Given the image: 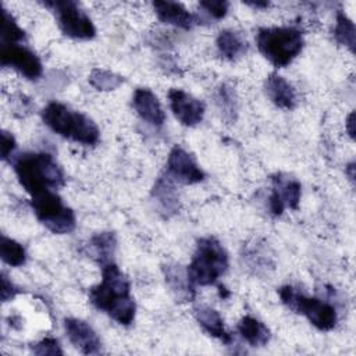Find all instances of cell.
<instances>
[{
    "label": "cell",
    "instance_id": "obj_33",
    "mask_svg": "<svg viewBox=\"0 0 356 356\" xmlns=\"http://www.w3.org/2000/svg\"><path fill=\"white\" fill-rule=\"evenodd\" d=\"M245 4L253 7V8H267L270 6L268 1H246Z\"/></svg>",
    "mask_w": 356,
    "mask_h": 356
},
{
    "label": "cell",
    "instance_id": "obj_9",
    "mask_svg": "<svg viewBox=\"0 0 356 356\" xmlns=\"http://www.w3.org/2000/svg\"><path fill=\"white\" fill-rule=\"evenodd\" d=\"M164 172L172 181L184 185L202 182L206 177L204 171L200 168L196 160L185 149L179 146L172 147L168 153Z\"/></svg>",
    "mask_w": 356,
    "mask_h": 356
},
{
    "label": "cell",
    "instance_id": "obj_28",
    "mask_svg": "<svg viewBox=\"0 0 356 356\" xmlns=\"http://www.w3.org/2000/svg\"><path fill=\"white\" fill-rule=\"evenodd\" d=\"M199 7L203 8L210 17H213L216 19H221L227 15L229 3L224 1V0H204V1L199 3Z\"/></svg>",
    "mask_w": 356,
    "mask_h": 356
},
{
    "label": "cell",
    "instance_id": "obj_7",
    "mask_svg": "<svg viewBox=\"0 0 356 356\" xmlns=\"http://www.w3.org/2000/svg\"><path fill=\"white\" fill-rule=\"evenodd\" d=\"M31 206L36 218L53 234H68L74 231L76 224L75 214L56 192L46 191L32 196Z\"/></svg>",
    "mask_w": 356,
    "mask_h": 356
},
{
    "label": "cell",
    "instance_id": "obj_4",
    "mask_svg": "<svg viewBox=\"0 0 356 356\" xmlns=\"http://www.w3.org/2000/svg\"><path fill=\"white\" fill-rule=\"evenodd\" d=\"M256 44L274 67L282 68L300 54L305 39L295 26H263L257 31Z\"/></svg>",
    "mask_w": 356,
    "mask_h": 356
},
{
    "label": "cell",
    "instance_id": "obj_25",
    "mask_svg": "<svg viewBox=\"0 0 356 356\" xmlns=\"http://www.w3.org/2000/svg\"><path fill=\"white\" fill-rule=\"evenodd\" d=\"M0 256L1 260L11 267H19L26 261V253L24 246L6 235H1Z\"/></svg>",
    "mask_w": 356,
    "mask_h": 356
},
{
    "label": "cell",
    "instance_id": "obj_18",
    "mask_svg": "<svg viewBox=\"0 0 356 356\" xmlns=\"http://www.w3.org/2000/svg\"><path fill=\"white\" fill-rule=\"evenodd\" d=\"M165 282L179 302H191L193 300L196 291L195 285L191 282L186 270H184L179 264H165L163 267Z\"/></svg>",
    "mask_w": 356,
    "mask_h": 356
},
{
    "label": "cell",
    "instance_id": "obj_6",
    "mask_svg": "<svg viewBox=\"0 0 356 356\" xmlns=\"http://www.w3.org/2000/svg\"><path fill=\"white\" fill-rule=\"evenodd\" d=\"M278 295L288 309L305 316L316 328L330 331L337 325L338 314L331 303L318 298H310L292 285L281 286Z\"/></svg>",
    "mask_w": 356,
    "mask_h": 356
},
{
    "label": "cell",
    "instance_id": "obj_30",
    "mask_svg": "<svg viewBox=\"0 0 356 356\" xmlns=\"http://www.w3.org/2000/svg\"><path fill=\"white\" fill-rule=\"evenodd\" d=\"M1 300L3 302H8L13 298H15L17 293H19V289L8 280V277L1 273Z\"/></svg>",
    "mask_w": 356,
    "mask_h": 356
},
{
    "label": "cell",
    "instance_id": "obj_29",
    "mask_svg": "<svg viewBox=\"0 0 356 356\" xmlns=\"http://www.w3.org/2000/svg\"><path fill=\"white\" fill-rule=\"evenodd\" d=\"M35 355H63V350L58 345V341L54 338H43L32 346Z\"/></svg>",
    "mask_w": 356,
    "mask_h": 356
},
{
    "label": "cell",
    "instance_id": "obj_22",
    "mask_svg": "<svg viewBox=\"0 0 356 356\" xmlns=\"http://www.w3.org/2000/svg\"><path fill=\"white\" fill-rule=\"evenodd\" d=\"M117 241L113 232H99L93 235L88 243L90 257H93L102 267L113 263Z\"/></svg>",
    "mask_w": 356,
    "mask_h": 356
},
{
    "label": "cell",
    "instance_id": "obj_26",
    "mask_svg": "<svg viewBox=\"0 0 356 356\" xmlns=\"http://www.w3.org/2000/svg\"><path fill=\"white\" fill-rule=\"evenodd\" d=\"M1 44H18L26 39L24 29L17 24L14 17L6 10H1Z\"/></svg>",
    "mask_w": 356,
    "mask_h": 356
},
{
    "label": "cell",
    "instance_id": "obj_10",
    "mask_svg": "<svg viewBox=\"0 0 356 356\" xmlns=\"http://www.w3.org/2000/svg\"><path fill=\"white\" fill-rule=\"evenodd\" d=\"M0 63L18 71L28 79H38L42 75V63L39 57L22 44H1Z\"/></svg>",
    "mask_w": 356,
    "mask_h": 356
},
{
    "label": "cell",
    "instance_id": "obj_1",
    "mask_svg": "<svg viewBox=\"0 0 356 356\" xmlns=\"http://www.w3.org/2000/svg\"><path fill=\"white\" fill-rule=\"evenodd\" d=\"M89 299L121 325H129L135 318L129 280L114 261L102 267V281L89 291Z\"/></svg>",
    "mask_w": 356,
    "mask_h": 356
},
{
    "label": "cell",
    "instance_id": "obj_12",
    "mask_svg": "<svg viewBox=\"0 0 356 356\" xmlns=\"http://www.w3.org/2000/svg\"><path fill=\"white\" fill-rule=\"evenodd\" d=\"M170 107L174 117L185 127H195L204 117V104L191 93L172 88L168 92Z\"/></svg>",
    "mask_w": 356,
    "mask_h": 356
},
{
    "label": "cell",
    "instance_id": "obj_23",
    "mask_svg": "<svg viewBox=\"0 0 356 356\" xmlns=\"http://www.w3.org/2000/svg\"><path fill=\"white\" fill-rule=\"evenodd\" d=\"M332 33H334L335 40L339 44L348 47L350 53H355V46H356L355 24L342 11L337 13V18H335V25H334Z\"/></svg>",
    "mask_w": 356,
    "mask_h": 356
},
{
    "label": "cell",
    "instance_id": "obj_32",
    "mask_svg": "<svg viewBox=\"0 0 356 356\" xmlns=\"http://www.w3.org/2000/svg\"><path fill=\"white\" fill-rule=\"evenodd\" d=\"M345 125H346V131H348V135H349V136L353 139V138H355V113H353V111H352V113L348 115Z\"/></svg>",
    "mask_w": 356,
    "mask_h": 356
},
{
    "label": "cell",
    "instance_id": "obj_19",
    "mask_svg": "<svg viewBox=\"0 0 356 356\" xmlns=\"http://www.w3.org/2000/svg\"><path fill=\"white\" fill-rule=\"evenodd\" d=\"M193 314L196 321L199 323V325L203 328V331H206L209 335H211L213 338L220 339L224 343H231L232 342V337L231 334L225 330L224 325V320L220 316V313L210 307V306H196L193 309Z\"/></svg>",
    "mask_w": 356,
    "mask_h": 356
},
{
    "label": "cell",
    "instance_id": "obj_17",
    "mask_svg": "<svg viewBox=\"0 0 356 356\" xmlns=\"http://www.w3.org/2000/svg\"><path fill=\"white\" fill-rule=\"evenodd\" d=\"M266 95L278 108L292 110L298 103L295 88L281 75L270 74L264 83Z\"/></svg>",
    "mask_w": 356,
    "mask_h": 356
},
{
    "label": "cell",
    "instance_id": "obj_13",
    "mask_svg": "<svg viewBox=\"0 0 356 356\" xmlns=\"http://www.w3.org/2000/svg\"><path fill=\"white\" fill-rule=\"evenodd\" d=\"M65 334L70 342L85 355H96L102 349V342L95 330L81 318H65L64 320Z\"/></svg>",
    "mask_w": 356,
    "mask_h": 356
},
{
    "label": "cell",
    "instance_id": "obj_2",
    "mask_svg": "<svg viewBox=\"0 0 356 356\" xmlns=\"http://www.w3.org/2000/svg\"><path fill=\"white\" fill-rule=\"evenodd\" d=\"M14 172L22 188L32 196L56 191L65 184V175L54 157L44 152H26L13 161Z\"/></svg>",
    "mask_w": 356,
    "mask_h": 356
},
{
    "label": "cell",
    "instance_id": "obj_15",
    "mask_svg": "<svg viewBox=\"0 0 356 356\" xmlns=\"http://www.w3.org/2000/svg\"><path fill=\"white\" fill-rule=\"evenodd\" d=\"M132 106L138 115L153 127H161L165 121L164 110L157 96L147 88H138L132 96Z\"/></svg>",
    "mask_w": 356,
    "mask_h": 356
},
{
    "label": "cell",
    "instance_id": "obj_5",
    "mask_svg": "<svg viewBox=\"0 0 356 356\" xmlns=\"http://www.w3.org/2000/svg\"><path fill=\"white\" fill-rule=\"evenodd\" d=\"M228 268V254L222 245L213 236L197 241L196 250L186 267L188 277L193 285H214Z\"/></svg>",
    "mask_w": 356,
    "mask_h": 356
},
{
    "label": "cell",
    "instance_id": "obj_34",
    "mask_svg": "<svg viewBox=\"0 0 356 356\" xmlns=\"http://www.w3.org/2000/svg\"><path fill=\"white\" fill-rule=\"evenodd\" d=\"M345 172L348 174L349 179H350V181H353V179H355V163L348 164V165L345 167Z\"/></svg>",
    "mask_w": 356,
    "mask_h": 356
},
{
    "label": "cell",
    "instance_id": "obj_27",
    "mask_svg": "<svg viewBox=\"0 0 356 356\" xmlns=\"http://www.w3.org/2000/svg\"><path fill=\"white\" fill-rule=\"evenodd\" d=\"M89 83L103 92L114 90L124 83V76L104 68H93L89 74Z\"/></svg>",
    "mask_w": 356,
    "mask_h": 356
},
{
    "label": "cell",
    "instance_id": "obj_16",
    "mask_svg": "<svg viewBox=\"0 0 356 356\" xmlns=\"http://www.w3.org/2000/svg\"><path fill=\"white\" fill-rule=\"evenodd\" d=\"M153 8L161 22L181 29H192L199 22L196 14L177 1H154Z\"/></svg>",
    "mask_w": 356,
    "mask_h": 356
},
{
    "label": "cell",
    "instance_id": "obj_21",
    "mask_svg": "<svg viewBox=\"0 0 356 356\" xmlns=\"http://www.w3.org/2000/svg\"><path fill=\"white\" fill-rule=\"evenodd\" d=\"M238 332L250 346H264L270 341V330L252 316H243L238 323Z\"/></svg>",
    "mask_w": 356,
    "mask_h": 356
},
{
    "label": "cell",
    "instance_id": "obj_31",
    "mask_svg": "<svg viewBox=\"0 0 356 356\" xmlns=\"http://www.w3.org/2000/svg\"><path fill=\"white\" fill-rule=\"evenodd\" d=\"M15 146H17V143H15L14 136L10 132L3 131L1 132V145H0V147H1V159L7 160L13 154Z\"/></svg>",
    "mask_w": 356,
    "mask_h": 356
},
{
    "label": "cell",
    "instance_id": "obj_8",
    "mask_svg": "<svg viewBox=\"0 0 356 356\" xmlns=\"http://www.w3.org/2000/svg\"><path fill=\"white\" fill-rule=\"evenodd\" d=\"M43 4L54 13L58 28L65 36L79 40L95 38L96 28L78 3L71 0H53L44 1Z\"/></svg>",
    "mask_w": 356,
    "mask_h": 356
},
{
    "label": "cell",
    "instance_id": "obj_14",
    "mask_svg": "<svg viewBox=\"0 0 356 356\" xmlns=\"http://www.w3.org/2000/svg\"><path fill=\"white\" fill-rule=\"evenodd\" d=\"M175 184V181H172L165 172H163L156 179L152 189V199L156 204V209L164 218L175 216L179 210V197Z\"/></svg>",
    "mask_w": 356,
    "mask_h": 356
},
{
    "label": "cell",
    "instance_id": "obj_11",
    "mask_svg": "<svg viewBox=\"0 0 356 356\" xmlns=\"http://www.w3.org/2000/svg\"><path fill=\"white\" fill-rule=\"evenodd\" d=\"M302 186L300 184L284 175H275L273 178V191L268 196V210L273 216H281L285 207L298 210L300 202Z\"/></svg>",
    "mask_w": 356,
    "mask_h": 356
},
{
    "label": "cell",
    "instance_id": "obj_24",
    "mask_svg": "<svg viewBox=\"0 0 356 356\" xmlns=\"http://www.w3.org/2000/svg\"><path fill=\"white\" fill-rule=\"evenodd\" d=\"M216 102L218 108L221 110L224 120L228 122H234L238 113V103L234 89L227 83H221L216 93Z\"/></svg>",
    "mask_w": 356,
    "mask_h": 356
},
{
    "label": "cell",
    "instance_id": "obj_3",
    "mask_svg": "<svg viewBox=\"0 0 356 356\" xmlns=\"http://www.w3.org/2000/svg\"><path fill=\"white\" fill-rule=\"evenodd\" d=\"M43 122L57 135L82 145L99 142V128L88 115L74 111L63 103L50 102L42 111Z\"/></svg>",
    "mask_w": 356,
    "mask_h": 356
},
{
    "label": "cell",
    "instance_id": "obj_20",
    "mask_svg": "<svg viewBox=\"0 0 356 356\" xmlns=\"http://www.w3.org/2000/svg\"><path fill=\"white\" fill-rule=\"evenodd\" d=\"M216 46L220 56L229 61L238 60L248 50V42L239 32L234 29L221 31L216 39Z\"/></svg>",
    "mask_w": 356,
    "mask_h": 356
}]
</instances>
